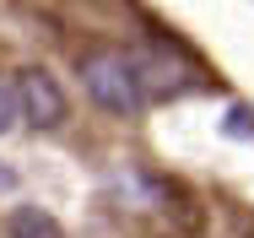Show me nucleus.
Returning a JSON list of instances; mask_svg holds the SVG:
<instances>
[{
    "instance_id": "f257e3e1",
    "label": "nucleus",
    "mask_w": 254,
    "mask_h": 238,
    "mask_svg": "<svg viewBox=\"0 0 254 238\" xmlns=\"http://www.w3.org/2000/svg\"><path fill=\"white\" fill-rule=\"evenodd\" d=\"M81 81H87V92L98 97L103 108H114V114H135L146 97H141V81H135V65L125 60V54H87L81 60Z\"/></svg>"
},
{
    "instance_id": "f03ea898",
    "label": "nucleus",
    "mask_w": 254,
    "mask_h": 238,
    "mask_svg": "<svg viewBox=\"0 0 254 238\" xmlns=\"http://www.w3.org/2000/svg\"><path fill=\"white\" fill-rule=\"evenodd\" d=\"M16 114H27L33 130H54L65 119V92H60V81L44 65H27L16 76Z\"/></svg>"
},
{
    "instance_id": "7ed1b4c3",
    "label": "nucleus",
    "mask_w": 254,
    "mask_h": 238,
    "mask_svg": "<svg viewBox=\"0 0 254 238\" xmlns=\"http://www.w3.org/2000/svg\"><path fill=\"white\" fill-rule=\"evenodd\" d=\"M11 238H65V233H60V222H54L49 211H38V206H22V211L11 217Z\"/></svg>"
},
{
    "instance_id": "20e7f679",
    "label": "nucleus",
    "mask_w": 254,
    "mask_h": 238,
    "mask_svg": "<svg viewBox=\"0 0 254 238\" xmlns=\"http://www.w3.org/2000/svg\"><path fill=\"white\" fill-rule=\"evenodd\" d=\"M16 125V87L0 76V130H11Z\"/></svg>"
},
{
    "instance_id": "39448f33",
    "label": "nucleus",
    "mask_w": 254,
    "mask_h": 238,
    "mask_svg": "<svg viewBox=\"0 0 254 238\" xmlns=\"http://www.w3.org/2000/svg\"><path fill=\"white\" fill-rule=\"evenodd\" d=\"M5 190H16V168H11V162H0V195Z\"/></svg>"
}]
</instances>
